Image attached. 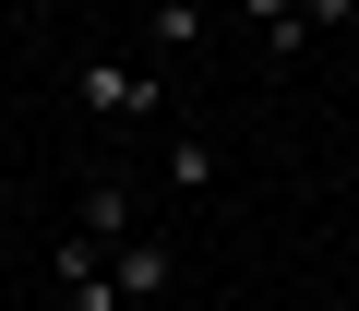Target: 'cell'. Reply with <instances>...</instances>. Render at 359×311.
Segmentation results:
<instances>
[{
  "label": "cell",
  "instance_id": "3957f363",
  "mask_svg": "<svg viewBox=\"0 0 359 311\" xmlns=\"http://www.w3.org/2000/svg\"><path fill=\"white\" fill-rule=\"evenodd\" d=\"M108 275H120V299H132V311H156V299H168V275H180V251H168L156 228H132V240L108 251Z\"/></svg>",
  "mask_w": 359,
  "mask_h": 311
},
{
  "label": "cell",
  "instance_id": "ba28073f",
  "mask_svg": "<svg viewBox=\"0 0 359 311\" xmlns=\"http://www.w3.org/2000/svg\"><path fill=\"white\" fill-rule=\"evenodd\" d=\"M299 13H311V36H323V25H347V13H359V0H299Z\"/></svg>",
  "mask_w": 359,
  "mask_h": 311
},
{
  "label": "cell",
  "instance_id": "5b68a950",
  "mask_svg": "<svg viewBox=\"0 0 359 311\" xmlns=\"http://www.w3.org/2000/svg\"><path fill=\"white\" fill-rule=\"evenodd\" d=\"M240 13H252V36H264V60H276V72L311 48V13H299V0H240Z\"/></svg>",
  "mask_w": 359,
  "mask_h": 311
},
{
  "label": "cell",
  "instance_id": "8992f818",
  "mask_svg": "<svg viewBox=\"0 0 359 311\" xmlns=\"http://www.w3.org/2000/svg\"><path fill=\"white\" fill-rule=\"evenodd\" d=\"M144 48L156 60H192L204 48V0H156V13H144Z\"/></svg>",
  "mask_w": 359,
  "mask_h": 311
},
{
  "label": "cell",
  "instance_id": "6da1fadb",
  "mask_svg": "<svg viewBox=\"0 0 359 311\" xmlns=\"http://www.w3.org/2000/svg\"><path fill=\"white\" fill-rule=\"evenodd\" d=\"M72 108H84L96 132H144V120L168 108V72H144V60H108V48H84V60H72Z\"/></svg>",
  "mask_w": 359,
  "mask_h": 311
},
{
  "label": "cell",
  "instance_id": "7a4b0ae2",
  "mask_svg": "<svg viewBox=\"0 0 359 311\" xmlns=\"http://www.w3.org/2000/svg\"><path fill=\"white\" fill-rule=\"evenodd\" d=\"M48 275H60V299H72V311H132V299H120V275H108V240H84V228L48 251Z\"/></svg>",
  "mask_w": 359,
  "mask_h": 311
},
{
  "label": "cell",
  "instance_id": "52a82bcc",
  "mask_svg": "<svg viewBox=\"0 0 359 311\" xmlns=\"http://www.w3.org/2000/svg\"><path fill=\"white\" fill-rule=\"evenodd\" d=\"M168 192H216V144H204V132L168 144Z\"/></svg>",
  "mask_w": 359,
  "mask_h": 311
},
{
  "label": "cell",
  "instance_id": "277c9868",
  "mask_svg": "<svg viewBox=\"0 0 359 311\" xmlns=\"http://www.w3.org/2000/svg\"><path fill=\"white\" fill-rule=\"evenodd\" d=\"M72 228H84V240H108V251H120V240H132V228H144V216H132V180H84V204H72Z\"/></svg>",
  "mask_w": 359,
  "mask_h": 311
},
{
  "label": "cell",
  "instance_id": "9c48e42d",
  "mask_svg": "<svg viewBox=\"0 0 359 311\" xmlns=\"http://www.w3.org/2000/svg\"><path fill=\"white\" fill-rule=\"evenodd\" d=\"M347 311H359V299H347Z\"/></svg>",
  "mask_w": 359,
  "mask_h": 311
}]
</instances>
